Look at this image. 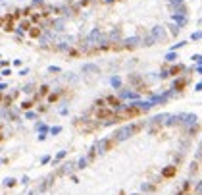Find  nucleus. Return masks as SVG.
I'll return each instance as SVG.
<instances>
[{
	"mask_svg": "<svg viewBox=\"0 0 202 195\" xmlns=\"http://www.w3.org/2000/svg\"><path fill=\"white\" fill-rule=\"evenodd\" d=\"M64 156H66V151H60L58 155H56V160H54V162H58V160H62V159H64Z\"/></svg>",
	"mask_w": 202,
	"mask_h": 195,
	"instance_id": "19",
	"label": "nucleus"
},
{
	"mask_svg": "<svg viewBox=\"0 0 202 195\" xmlns=\"http://www.w3.org/2000/svg\"><path fill=\"white\" fill-rule=\"evenodd\" d=\"M2 101H4V95H2V91H0V104H2Z\"/></svg>",
	"mask_w": 202,
	"mask_h": 195,
	"instance_id": "31",
	"label": "nucleus"
},
{
	"mask_svg": "<svg viewBox=\"0 0 202 195\" xmlns=\"http://www.w3.org/2000/svg\"><path fill=\"white\" fill-rule=\"evenodd\" d=\"M35 116H37V114H35V112H31V110H27V112H25V118H27V120H33Z\"/></svg>",
	"mask_w": 202,
	"mask_h": 195,
	"instance_id": "20",
	"label": "nucleus"
},
{
	"mask_svg": "<svg viewBox=\"0 0 202 195\" xmlns=\"http://www.w3.org/2000/svg\"><path fill=\"white\" fill-rule=\"evenodd\" d=\"M46 139V133H39V141H44Z\"/></svg>",
	"mask_w": 202,
	"mask_h": 195,
	"instance_id": "28",
	"label": "nucleus"
},
{
	"mask_svg": "<svg viewBox=\"0 0 202 195\" xmlns=\"http://www.w3.org/2000/svg\"><path fill=\"white\" fill-rule=\"evenodd\" d=\"M4 31H8V33H12V31H15V27H14V22H6L4 23V27H2Z\"/></svg>",
	"mask_w": 202,
	"mask_h": 195,
	"instance_id": "11",
	"label": "nucleus"
},
{
	"mask_svg": "<svg viewBox=\"0 0 202 195\" xmlns=\"http://www.w3.org/2000/svg\"><path fill=\"white\" fill-rule=\"evenodd\" d=\"M185 85H187V79H177L175 81V85H173V89H177V91H181Z\"/></svg>",
	"mask_w": 202,
	"mask_h": 195,
	"instance_id": "8",
	"label": "nucleus"
},
{
	"mask_svg": "<svg viewBox=\"0 0 202 195\" xmlns=\"http://www.w3.org/2000/svg\"><path fill=\"white\" fill-rule=\"evenodd\" d=\"M33 104H35L33 101H23V103H21V108H23V110H29Z\"/></svg>",
	"mask_w": 202,
	"mask_h": 195,
	"instance_id": "13",
	"label": "nucleus"
},
{
	"mask_svg": "<svg viewBox=\"0 0 202 195\" xmlns=\"http://www.w3.org/2000/svg\"><path fill=\"white\" fill-rule=\"evenodd\" d=\"M144 112V110L139 106V104H129V106H120L116 110V116H114L112 122H121V120H133L137 118V116H141Z\"/></svg>",
	"mask_w": 202,
	"mask_h": 195,
	"instance_id": "1",
	"label": "nucleus"
},
{
	"mask_svg": "<svg viewBox=\"0 0 202 195\" xmlns=\"http://www.w3.org/2000/svg\"><path fill=\"white\" fill-rule=\"evenodd\" d=\"M40 18H43V14H33V15H31V22L39 23V22H40Z\"/></svg>",
	"mask_w": 202,
	"mask_h": 195,
	"instance_id": "17",
	"label": "nucleus"
},
{
	"mask_svg": "<svg viewBox=\"0 0 202 195\" xmlns=\"http://www.w3.org/2000/svg\"><path fill=\"white\" fill-rule=\"evenodd\" d=\"M19 29H21V31H29L31 29V22H27V19L19 22Z\"/></svg>",
	"mask_w": 202,
	"mask_h": 195,
	"instance_id": "9",
	"label": "nucleus"
},
{
	"mask_svg": "<svg viewBox=\"0 0 202 195\" xmlns=\"http://www.w3.org/2000/svg\"><path fill=\"white\" fill-rule=\"evenodd\" d=\"M15 183H18V180H14V178H6L4 180V186L6 187H15Z\"/></svg>",
	"mask_w": 202,
	"mask_h": 195,
	"instance_id": "10",
	"label": "nucleus"
},
{
	"mask_svg": "<svg viewBox=\"0 0 202 195\" xmlns=\"http://www.w3.org/2000/svg\"><path fill=\"white\" fill-rule=\"evenodd\" d=\"M33 4H35V6H43L44 0H33Z\"/></svg>",
	"mask_w": 202,
	"mask_h": 195,
	"instance_id": "24",
	"label": "nucleus"
},
{
	"mask_svg": "<svg viewBox=\"0 0 202 195\" xmlns=\"http://www.w3.org/2000/svg\"><path fill=\"white\" fill-rule=\"evenodd\" d=\"M175 172H177V166H168V168H164V170H162V176L164 178H173Z\"/></svg>",
	"mask_w": 202,
	"mask_h": 195,
	"instance_id": "4",
	"label": "nucleus"
},
{
	"mask_svg": "<svg viewBox=\"0 0 202 195\" xmlns=\"http://www.w3.org/2000/svg\"><path fill=\"white\" fill-rule=\"evenodd\" d=\"M29 37H31V39H39V37H40V27H39V25L29 29Z\"/></svg>",
	"mask_w": 202,
	"mask_h": 195,
	"instance_id": "6",
	"label": "nucleus"
},
{
	"mask_svg": "<svg viewBox=\"0 0 202 195\" xmlns=\"http://www.w3.org/2000/svg\"><path fill=\"white\" fill-rule=\"evenodd\" d=\"M0 73H2V76H4V77H8V76H10V73H12V70H10V68H4V70H2V72H0Z\"/></svg>",
	"mask_w": 202,
	"mask_h": 195,
	"instance_id": "21",
	"label": "nucleus"
},
{
	"mask_svg": "<svg viewBox=\"0 0 202 195\" xmlns=\"http://www.w3.org/2000/svg\"><path fill=\"white\" fill-rule=\"evenodd\" d=\"M0 128H2V124H0Z\"/></svg>",
	"mask_w": 202,
	"mask_h": 195,
	"instance_id": "33",
	"label": "nucleus"
},
{
	"mask_svg": "<svg viewBox=\"0 0 202 195\" xmlns=\"http://www.w3.org/2000/svg\"><path fill=\"white\" fill-rule=\"evenodd\" d=\"M196 191H198V193H202V183H200L198 187H196Z\"/></svg>",
	"mask_w": 202,
	"mask_h": 195,
	"instance_id": "30",
	"label": "nucleus"
},
{
	"mask_svg": "<svg viewBox=\"0 0 202 195\" xmlns=\"http://www.w3.org/2000/svg\"><path fill=\"white\" fill-rule=\"evenodd\" d=\"M60 131H62V128H58V126H56V128H52V129H50V133H52V135H56V133H60Z\"/></svg>",
	"mask_w": 202,
	"mask_h": 195,
	"instance_id": "22",
	"label": "nucleus"
},
{
	"mask_svg": "<svg viewBox=\"0 0 202 195\" xmlns=\"http://www.w3.org/2000/svg\"><path fill=\"white\" fill-rule=\"evenodd\" d=\"M37 128H39V131H40V133H46V131H48V128H46L44 124H37Z\"/></svg>",
	"mask_w": 202,
	"mask_h": 195,
	"instance_id": "18",
	"label": "nucleus"
},
{
	"mask_svg": "<svg viewBox=\"0 0 202 195\" xmlns=\"http://www.w3.org/2000/svg\"><path fill=\"white\" fill-rule=\"evenodd\" d=\"M48 160H50V156H43V159H40V162H43V164H46Z\"/></svg>",
	"mask_w": 202,
	"mask_h": 195,
	"instance_id": "27",
	"label": "nucleus"
},
{
	"mask_svg": "<svg viewBox=\"0 0 202 195\" xmlns=\"http://www.w3.org/2000/svg\"><path fill=\"white\" fill-rule=\"evenodd\" d=\"M181 70H183V66H173V68H172V72H169V73H172V76H177V73H179Z\"/></svg>",
	"mask_w": 202,
	"mask_h": 195,
	"instance_id": "16",
	"label": "nucleus"
},
{
	"mask_svg": "<svg viewBox=\"0 0 202 195\" xmlns=\"http://www.w3.org/2000/svg\"><path fill=\"white\" fill-rule=\"evenodd\" d=\"M106 104L117 110V108L121 106V101H120V97H114V95H110V97H106Z\"/></svg>",
	"mask_w": 202,
	"mask_h": 195,
	"instance_id": "3",
	"label": "nucleus"
},
{
	"mask_svg": "<svg viewBox=\"0 0 202 195\" xmlns=\"http://www.w3.org/2000/svg\"><path fill=\"white\" fill-rule=\"evenodd\" d=\"M0 58H2V56H0Z\"/></svg>",
	"mask_w": 202,
	"mask_h": 195,
	"instance_id": "36",
	"label": "nucleus"
},
{
	"mask_svg": "<svg viewBox=\"0 0 202 195\" xmlns=\"http://www.w3.org/2000/svg\"><path fill=\"white\" fill-rule=\"evenodd\" d=\"M56 101H58V93H50V95H48V103L52 104V103H56Z\"/></svg>",
	"mask_w": 202,
	"mask_h": 195,
	"instance_id": "15",
	"label": "nucleus"
},
{
	"mask_svg": "<svg viewBox=\"0 0 202 195\" xmlns=\"http://www.w3.org/2000/svg\"><path fill=\"white\" fill-rule=\"evenodd\" d=\"M21 15H23V14H21V10H15V12L12 14V18H14V22H18V19H21Z\"/></svg>",
	"mask_w": 202,
	"mask_h": 195,
	"instance_id": "14",
	"label": "nucleus"
},
{
	"mask_svg": "<svg viewBox=\"0 0 202 195\" xmlns=\"http://www.w3.org/2000/svg\"><path fill=\"white\" fill-rule=\"evenodd\" d=\"M2 141H4V133H0V143H2Z\"/></svg>",
	"mask_w": 202,
	"mask_h": 195,
	"instance_id": "32",
	"label": "nucleus"
},
{
	"mask_svg": "<svg viewBox=\"0 0 202 195\" xmlns=\"http://www.w3.org/2000/svg\"><path fill=\"white\" fill-rule=\"evenodd\" d=\"M21 14H23V15H29V14H31V8H23Z\"/></svg>",
	"mask_w": 202,
	"mask_h": 195,
	"instance_id": "25",
	"label": "nucleus"
},
{
	"mask_svg": "<svg viewBox=\"0 0 202 195\" xmlns=\"http://www.w3.org/2000/svg\"><path fill=\"white\" fill-rule=\"evenodd\" d=\"M8 162V159H0V164H6Z\"/></svg>",
	"mask_w": 202,
	"mask_h": 195,
	"instance_id": "29",
	"label": "nucleus"
},
{
	"mask_svg": "<svg viewBox=\"0 0 202 195\" xmlns=\"http://www.w3.org/2000/svg\"><path fill=\"white\" fill-rule=\"evenodd\" d=\"M21 91L29 95V93H33V91H35V85H33V83H27V85H25V87H21Z\"/></svg>",
	"mask_w": 202,
	"mask_h": 195,
	"instance_id": "12",
	"label": "nucleus"
},
{
	"mask_svg": "<svg viewBox=\"0 0 202 195\" xmlns=\"http://www.w3.org/2000/svg\"><path fill=\"white\" fill-rule=\"evenodd\" d=\"M0 2H4V0H0Z\"/></svg>",
	"mask_w": 202,
	"mask_h": 195,
	"instance_id": "34",
	"label": "nucleus"
},
{
	"mask_svg": "<svg viewBox=\"0 0 202 195\" xmlns=\"http://www.w3.org/2000/svg\"><path fill=\"white\" fill-rule=\"evenodd\" d=\"M6 89H8V83H2V81H0V91H6Z\"/></svg>",
	"mask_w": 202,
	"mask_h": 195,
	"instance_id": "23",
	"label": "nucleus"
},
{
	"mask_svg": "<svg viewBox=\"0 0 202 195\" xmlns=\"http://www.w3.org/2000/svg\"><path fill=\"white\" fill-rule=\"evenodd\" d=\"M27 73H29V70H27V68H23V70H19V76H27Z\"/></svg>",
	"mask_w": 202,
	"mask_h": 195,
	"instance_id": "26",
	"label": "nucleus"
},
{
	"mask_svg": "<svg viewBox=\"0 0 202 195\" xmlns=\"http://www.w3.org/2000/svg\"><path fill=\"white\" fill-rule=\"evenodd\" d=\"M96 120H114V116H116V108H112V106H100V108H96Z\"/></svg>",
	"mask_w": 202,
	"mask_h": 195,
	"instance_id": "2",
	"label": "nucleus"
},
{
	"mask_svg": "<svg viewBox=\"0 0 202 195\" xmlns=\"http://www.w3.org/2000/svg\"><path fill=\"white\" fill-rule=\"evenodd\" d=\"M12 101H14V97H12V95H4V101H2V106H6V108H10V106H12Z\"/></svg>",
	"mask_w": 202,
	"mask_h": 195,
	"instance_id": "7",
	"label": "nucleus"
},
{
	"mask_svg": "<svg viewBox=\"0 0 202 195\" xmlns=\"http://www.w3.org/2000/svg\"><path fill=\"white\" fill-rule=\"evenodd\" d=\"M0 76H2V73H0Z\"/></svg>",
	"mask_w": 202,
	"mask_h": 195,
	"instance_id": "35",
	"label": "nucleus"
},
{
	"mask_svg": "<svg viewBox=\"0 0 202 195\" xmlns=\"http://www.w3.org/2000/svg\"><path fill=\"white\" fill-rule=\"evenodd\" d=\"M44 95H50V87H48V85H43V87H40L39 95H35V101H39V99L44 97Z\"/></svg>",
	"mask_w": 202,
	"mask_h": 195,
	"instance_id": "5",
	"label": "nucleus"
}]
</instances>
